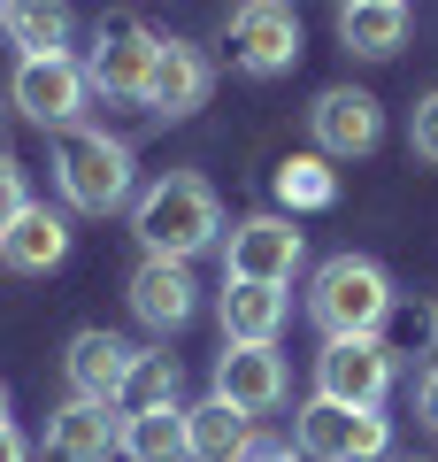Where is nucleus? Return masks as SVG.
I'll return each instance as SVG.
<instances>
[{"mask_svg":"<svg viewBox=\"0 0 438 462\" xmlns=\"http://www.w3.org/2000/svg\"><path fill=\"white\" fill-rule=\"evenodd\" d=\"M131 363H139V346L115 339V331H100V324H93V331H78V339H69V355H62L69 393H85V401H115V409H123Z\"/></svg>","mask_w":438,"mask_h":462,"instance_id":"2eb2a0df","label":"nucleus"},{"mask_svg":"<svg viewBox=\"0 0 438 462\" xmlns=\"http://www.w3.org/2000/svg\"><path fill=\"white\" fill-rule=\"evenodd\" d=\"M315 393H324V401H354V409H385V393H392L385 339H377V331L324 339V355H315Z\"/></svg>","mask_w":438,"mask_h":462,"instance_id":"423d86ee","label":"nucleus"},{"mask_svg":"<svg viewBox=\"0 0 438 462\" xmlns=\"http://www.w3.org/2000/svg\"><path fill=\"white\" fill-rule=\"evenodd\" d=\"M215 324H224L231 346H277V331H285V285L224 278V293H215Z\"/></svg>","mask_w":438,"mask_h":462,"instance_id":"dca6fc26","label":"nucleus"},{"mask_svg":"<svg viewBox=\"0 0 438 462\" xmlns=\"http://www.w3.org/2000/svg\"><path fill=\"white\" fill-rule=\"evenodd\" d=\"M415 416H423V424H431V431H438V370H431V378H423V385H415Z\"/></svg>","mask_w":438,"mask_h":462,"instance_id":"bb28decb","label":"nucleus"},{"mask_svg":"<svg viewBox=\"0 0 438 462\" xmlns=\"http://www.w3.org/2000/svg\"><path fill=\"white\" fill-rule=\"evenodd\" d=\"M115 447H123V409H115V401L69 393L62 409L47 416V462H108Z\"/></svg>","mask_w":438,"mask_h":462,"instance_id":"9b49d317","label":"nucleus"},{"mask_svg":"<svg viewBox=\"0 0 438 462\" xmlns=\"http://www.w3.org/2000/svg\"><path fill=\"white\" fill-rule=\"evenodd\" d=\"M131 231H139V247H146V254L193 263L200 247H215V239H224V200H215L208 178H193V170H169V178H154L139 200H131Z\"/></svg>","mask_w":438,"mask_h":462,"instance_id":"f257e3e1","label":"nucleus"},{"mask_svg":"<svg viewBox=\"0 0 438 462\" xmlns=\"http://www.w3.org/2000/svg\"><path fill=\"white\" fill-rule=\"evenodd\" d=\"M208 93H215L208 54H200L193 39H162V47H154V78H146V116L178 124V116L208 108Z\"/></svg>","mask_w":438,"mask_h":462,"instance_id":"f8f14e48","label":"nucleus"},{"mask_svg":"<svg viewBox=\"0 0 438 462\" xmlns=\"http://www.w3.org/2000/svg\"><path fill=\"white\" fill-rule=\"evenodd\" d=\"M407 147H415L423 162H438V93L415 100V116H407Z\"/></svg>","mask_w":438,"mask_h":462,"instance_id":"393cba45","label":"nucleus"},{"mask_svg":"<svg viewBox=\"0 0 438 462\" xmlns=\"http://www.w3.org/2000/svg\"><path fill=\"white\" fill-rule=\"evenodd\" d=\"M339 39L361 62H385L407 47V0H339Z\"/></svg>","mask_w":438,"mask_h":462,"instance_id":"a211bd4d","label":"nucleus"},{"mask_svg":"<svg viewBox=\"0 0 438 462\" xmlns=\"http://www.w3.org/2000/svg\"><path fill=\"white\" fill-rule=\"evenodd\" d=\"M123 455L131 462H193L185 409L178 401H162V409H123Z\"/></svg>","mask_w":438,"mask_h":462,"instance_id":"aec40b11","label":"nucleus"},{"mask_svg":"<svg viewBox=\"0 0 438 462\" xmlns=\"http://www.w3.org/2000/svg\"><path fill=\"white\" fill-rule=\"evenodd\" d=\"M0 23H8V0H0Z\"/></svg>","mask_w":438,"mask_h":462,"instance_id":"c756f323","label":"nucleus"},{"mask_svg":"<svg viewBox=\"0 0 438 462\" xmlns=\"http://www.w3.org/2000/svg\"><path fill=\"white\" fill-rule=\"evenodd\" d=\"M308 263V239L292 216H246L224 239V278H261V285H292V270Z\"/></svg>","mask_w":438,"mask_h":462,"instance_id":"0eeeda50","label":"nucleus"},{"mask_svg":"<svg viewBox=\"0 0 438 462\" xmlns=\"http://www.w3.org/2000/svg\"><path fill=\"white\" fill-rule=\"evenodd\" d=\"M308 132H315V147H324L331 162H354V154H370L377 139H385V108H377V93H361V85H331V93H315Z\"/></svg>","mask_w":438,"mask_h":462,"instance_id":"9d476101","label":"nucleus"},{"mask_svg":"<svg viewBox=\"0 0 438 462\" xmlns=\"http://www.w3.org/2000/svg\"><path fill=\"white\" fill-rule=\"evenodd\" d=\"M331 170H324V154H292L285 170H277V200L285 208H331Z\"/></svg>","mask_w":438,"mask_h":462,"instance_id":"5701e85b","label":"nucleus"},{"mask_svg":"<svg viewBox=\"0 0 438 462\" xmlns=\"http://www.w3.org/2000/svg\"><path fill=\"white\" fill-rule=\"evenodd\" d=\"M292 439H300L308 462H385L392 424L377 409H354V401H324L315 393L308 409H300V424H292Z\"/></svg>","mask_w":438,"mask_h":462,"instance_id":"20e7f679","label":"nucleus"},{"mask_svg":"<svg viewBox=\"0 0 438 462\" xmlns=\"http://www.w3.org/2000/svg\"><path fill=\"white\" fill-rule=\"evenodd\" d=\"M0 462H32V447H23L16 424H0Z\"/></svg>","mask_w":438,"mask_h":462,"instance_id":"cd10ccee","label":"nucleus"},{"mask_svg":"<svg viewBox=\"0 0 438 462\" xmlns=\"http://www.w3.org/2000/svg\"><path fill=\"white\" fill-rule=\"evenodd\" d=\"M54 185H62V200L78 216H115L131 200V185H139V162H131L123 139L93 132V124H69L54 139Z\"/></svg>","mask_w":438,"mask_h":462,"instance_id":"f03ea898","label":"nucleus"},{"mask_svg":"<svg viewBox=\"0 0 438 462\" xmlns=\"http://www.w3.org/2000/svg\"><path fill=\"white\" fill-rule=\"evenodd\" d=\"M23 208H32V185H23V162H16V154H0V231L16 224Z\"/></svg>","mask_w":438,"mask_h":462,"instance_id":"b1692460","label":"nucleus"},{"mask_svg":"<svg viewBox=\"0 0 438 462\" xmlns=\"http://www.w3.org/2000/svg\"><path fill=\"white\" fill-rule=\"evenodd\" d=\"M400 462H415V455H400Z\"/></svg>","mask_w":438,"mask_h":462,"instance_id":"7c9ffc66","label":"nucleus"},{"mask_svg":"<svg viewBox=\"0 0 438 462\" xmlns=\"http://www.w3.org/2000/svg\"><path fill=\"white\" fill-rule=\"evenodd\" d=\"M308 316L324 324V339H346V331H385L392 316V278L370 263V254H331L308 278Z\"/></svg>","mask_w":438,"mask_h":462,"instance_id":"7ed1b4c3","label":"nucleus"},{"mask_svg":"<svg viewBox=\"0 0 438 462\" xmlns=\"http://www.w3.org/2000/svg\"><path fill=\"white\" fill-rule=\"evenodd\" d=\"M215 401H231L246 416H269L285 401V355L277 346H231L224 339V355H215Z\"/></svg>","mask_w":438,"mask_h":462,"instance_id":"4468645a","label":"nucleus"},{"mask_svg":"<svg viewBox=\"0 0 438 462\" xmlns=\"http://www.w3.org/2000/svg\"><path fill=\"white\" fill-rule=\"evenodd\" d=\"M69 32H78L69 0H8V23H0L16 54H69Z\"/></svg>","mask_w":438,"mask_h":462,"instance_id":"412c9836","label":"nucleus"},{"mask_svg":"<svg viewBox=\"0 0 438 462\" xmlns=\"http://www.w3.org/2000/svg\"><path fill=\"white\" fill-rule=\"evenodd\" d=\"M200 309V285H193V263H169V254H146L139 270H131V316H139L146 331H185Z\"/></svg>","mask_w":438,"mask_h":462,"instance_id":"ddd939ff","label":"nucleus"},{"mask_svg":"<svg viewBox=\"0 0 438 462\" xmlns=\"http://www.w3.org/2000/svg\"><path fill=\"white\" fill-rule=\"evenodd\" d=\"M85 93H93V78H85L78 54H23V62H16V108L32 116V124L69 132L78 108H85Z\"/></svg>","mask_w":438,"mask_h":462,"instance_id":"1a4fd4ad","label":"nucleus"},{"mask_svg":"<svg viewBox=\"0 0 438 462\" xmlns=\"http://www.w3.org/2000/svg\"><path fill=\"white\" fill-rule=\"evenodd\" d=\"M178 385H185L178 355H162V346H139L131 385H123V409H162V401H178Z\"/></svg>","mask_w":438,"mask_h":462,"instance_id":"4be33fe9","label":"nucleus"},{"mask_svg":"<svg viewBox=\"0 0 438 462\" xmlns=\"http://www.w3.org/2000/svg\"><path fill=\"white\" fill-rule=\"evenodd\" d=\"M0 424H8V393H0Z\"/></svg>","mask_w":438,"mask_h":462,"instance_id":"c85d7f7f","label":"nucleus"},{"mask_svg":"<svg viewBox=\"0 0 438 462\" xmlns=\"http://www.w3.org/2000/svg\"><path fill=\"white\" fill-rule=\"evenodd\" d=\"M62 254H69V224H62L54 208H39V200H32V208H23L8 231H0V270L39 278V270H54Z\"/></svg>","mask_w":438,"mask_h":462,"instance_id":"f3484780","label":"nucleus"},{"mask_svg":"<svg viewBox=\"0 0 438 462\" xmlns=\"http://www.w3.org/2000/svg\"><path fill=\"white\" fill-rule=\"evenodd\" d=\"M231 62L246 69V78H285L292 62H300V16H292L285 0H246L239 16H231Z\"/></svg>","mask_w":438,"mask_h":462,"instance_id":"6e6552de","label":"nucleus"},{"mask_svg":"<svg viewBox=\"0 0 438 462\" xmlns=\"http://www.w3.org/2000/svg\"><path fill=\"white\" fill-rule=\"evenodd\" d=\"M185 439H193V462H239L254 447V416L208 393L200 409H185Z\"/></svg>","mask_w":438,"mask_h":462,"instance_id":"6ab92c4d","label":"nucleus"},{"mask_svg":"<svg viewBox=\"0 0 438 462\" xmlns=\"http://www.w3.org/2000/svg\"><path fill=\"white\" fill-rule=\"evenodd\" d=\"M239 462H308V455H300V439H254Z\"/></svg>","mask_w":438,"mask_h":462,"instance_id":"a878e982","label":"nucleus"},{"mask_svg":"<svg viewBox=\"0 0 438 462\" xmlns=\"http://www.w3.org/2000/svg\"><path fill=\"white\" fill-rule=\"evenodd\" d=\"M154 47H162V32H146L139 16H108V23L93 32V54H85V78H93V93H108V100H131V108H146Z\"/></svg>","mask_w":438,"mask_h":462,"instance_id":"39448f33","label":"nucleus"}]
</instances>
